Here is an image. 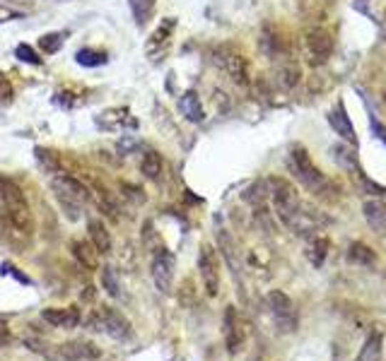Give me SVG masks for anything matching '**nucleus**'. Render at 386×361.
I'll return each instance as SVG.
<instances>
[{
	"label": "nucleus",
	"instance_id": "obj_1",
	"mask_svg": "<svg viewBox=\"0 0 386 361\" xmlns=\"http://www.w3.org/2000/svg\"><path fill=\"white\" fill-rule=\"evenodd\" d=\"M268 193H270V200H273L278 217H280V221L285 226H290V229L297 231V234H307V231L314 229L312 217L305 212L300 195H297V191L290 186L288 181L270 179L268 181Z\"/></svg>",
	"mask_w": 386,
	"mask_h": 361
},
{
	"label": "nucleus",
	"instance_id": "obj_2",
	"mask_svg": "<svg viewBox=\"0 0 386 361\" xmlns=\"http://www.w3.org/2000/svg\"><path fill=\"white\" fill-rule=\"evenodd\" d=\"M0 221L20 231L31 229V212L27 198L20 191V186L8 179H0Z\"/></svg>",
	"mask_w": 386,
	"mask_h": 361
},
{
	"label": "nucleus",
	"instance_id": "obj_3",
	"mask_svg": "<svg viewBox=\"0 0 386 361\" xmlns=\"http://www.w3.org/2000/svg\"><path fill=\"white\" fill-rule=\"evenodd\" d=\"M49 179H51V188H54L56 198H59V202L63 205V210H66L68 217L75 221L80 217L82 205L90 202L92 193L87 191V186H82L78 179L63 174V171H56V174H51Z\"/></svg>",
	"mask_w": 386,
	"mask_h": 361
},
{
	"label": "nucleus",
	"instance_id": "obj_4",
	"mask_svg": "<svg viewBox=\"0 0 386 361\" xmlns=\"http://www.w3.org/2000/svg\"><path fill=\"white\" fill-rule=\"evenodd\" d=\"M288 164H290V169H293V174L300 179L302 186L309 188L312 193L321 195L328 188V181L324 179V174L314 167V162L309 159V155L302 147H293Z\"/></svg>",
	"mask_w": 386,
	"mask_h": 361
},
{
	"label": "nucleus",
	"instance_id": "obj_5",
	"mask_svg": "<svg viewBox=\"0 0 386 361\" xmlns=\"http://www.w3.org/2000/svg\"><path fill=\"white\" fill-rule=\"evenodd\" d=\"M90 325H94L97 330L106 333L111 340H118V342L131 338V323L126 320L116 308H99L90 318Z\"/></svg>",
	"mask_w": 386,
	"mask_h": 361
},
{
	"label": "nucleus",
	"instance_id": "obj_6",
	"mask_svg": "<svg viewBox=\"0 0 386 361\" xmlns=\"http://www.w3.org/2000/svg\"><path fill=\"white\" fill-rule=\"evenodd\" d=\"M265 303H268V311L278 323V328L285 333H293L297 328V311H295V303L290 301V296L283 294V291H270V294L265 296Z\"/></svg>",
	"mask_w": 386,
	"mask_h": 361
},
{
	"label": "nucleus",
	"instance_id": "obj_7",
	"mask_svg": "<svg viewBox=\"0 0 386 361\" xmlns=\"http://www.w3.org/2000/svg\"><path fill=\"white\" fill-rule=\"evenodd\" d=\"M305 48H307V61L312 63V66H324V63L331 58V53H333V36H331V31H326V29H321V27L307 31Z\"/></svg>",
	"mask_w": 386,
	"mask_h": 361
},
{
	"label": "nucleus",
	"instance_id": "obj_8",
	"mask_svg": "<svg viewBox=\"0 0 386 361\" xmlns=\"http://www.w3.org/2000/svg\"><path fill=\"white\" fill-rule=\"evenodd\" d=\"M153 282L160 291H169L174 282V270H176V258L174 253H169L167 248H157L153 251Z\"/></svg>",
	"mask_w": 386,
	"mask_h": 361
},
{
	"label": "nucleus",
	"instance_id": "obj_9",
	"mask_svg": "<svg viewBox=\"0 0 386 361\" xmlns=\"http://www.w3.org/2000/svg\"><path fill=\"white\" fill-rule=\"evenodd\" d=\"M198 270H200V280H203V287L208 291V296H218L220 291V265H218V256H215L213 246L203 244L200 246V256H198Z\"/></svg>",
	"mask_w": 386,
	"mask_h": 361
},
{
	"label": "nucleus",
	"instance_id": "obj_10",
	"mask_svg": "<svg viewBox=\"0 0 386 361\" xmlns=\"http://www.w3.org/2000/svg\"><path fill=\"white\" fill-rule=\"evenodd\" d=\"M174 27H176V22L172 20V17H169V20H162L160 27H157L153 34H150L148 46H145V53H148L153 61H157L164 53V51L169 48V41H172V34H174Z\"/></svg>",
	"mask_w": 386,
	"mask_h": 361
},
{
	"label": "nucleus",
	"instance_id": "obj_11",
	"mask_svg": "<svg viewBox=\"0 0 386 361\" xmlns=\"http://www.w3.org/2000/svg\"><path fill=\"white\" fill-rule=\"evenodd\" d=\"M41 318L51 328H61V330H71V328L80 325V308L68 306V308H44Z\"/></svg>",
	"mask_w": 386,
	"mask_h": 361
},
{
	"label": "nucleus",
	"instance_id": "obj_12",
	"mask_svg": "<svg viewBox=\"0 0 386 361\" xmlns=\"http://www.w3.org/2000/svg\"><path fill=\"white\" fill-rule=\"evenodd\" d=\"M218 66L230 75L232 82L237 85H246V63L239 53H232V51H220L218 53Z\"/></svg>",
	"mask_w": 386,
	"mask_h": 361
},
{
	"label": "nucleus",
	"instance_id": "obj_13",
	"mask_svg": "<svg viewBox=\"0 0 386 361\" xmlns=\"http://www.w3.org/2000/svg\"><path fill=\"white\" fill-rule=\"evenodd\" d=\"M225 342L230 354H237L244 345V330L242 323H239V315L234 311V306H230L225 311Z\"/></svg>",
	"mask_w": 386,
	"mask_h": 361
},
{
	"label": "nucleus",
	"instance_id": "obj_14",
	"mask_svg": "<svg viewBox=\"0 0 386 361\" xmlns=\"http://www.w3.org/2000/svg\"><path fill=\"white\" fill-rule=\"evenodd\" d=\"M99 357H102V352L94 345H90V342H68V345H61V361H90Z\"/></svg>",
	"mask_w": 386,
	"mask_h": 361
},
{
	"label": "nucleus",
	"instance_id": "obj_15",
	"mask_svg": "<svg viewBox=\"0 0 386 361\" xmlns=\"http://www.w3.org/2000/svg\"><path fill=\"white\" fill-rule=\"evenodd\" d=\"M87 231H90V244L94 246V251H97L99 256L111 253V234L104 226V221L90 219V221H87Z\"/></svg>",
	"mask_w": 386,
	"mask_h": 361
},
{
	"label": "nucleus",
	"instance_id": "obj_16",
	"mask_svg": "<svg viewBox=\"0 0 386 361\" xmlns=\"http://www.w3.org/2000/svg\"><path fill=\"white\" fill-rule=\"evenodd\" d=\"M71 253L73 258L78 261L85 270H97V256L99 253L94 251V246L90 244V241H73L71 244Z\"/></svg>",
	"mask_w": 386,
	"mask_h": 361
},
{
	"label": "nucleus",
	"instance_id": "obj_17",
	"mask_svg": "<svg viewBox=\"0 0 386 361\" xmlns=\"http://www.w3.org/2000/svg\"><path fill=\"white\" fill-rule=\"evenodd\" d=\"M179 109H181L183 116L191 120V123H200V120L205 118L203 106H200V99H198V94H195V92L183 94L181 101H179Z\"/></svg>",
	"mask_w": 386,
	"mask_h": 361
},
{
	"label": "nucleus",
	"instance_id": "obj_18",
	"mask_svg": "<svg viewBox=\"0 0 386 361\" xmlns=\"http://www.w3.org/2000/svg\"><path fill=\"white\" fill-rule=\"evenodd\" d=\"M382 350H384V338L382 333H372L370 338L365 340L362 350L355 357V361H379L382 359Z\"/></svg>",
	"mask_w": 386,
	"mask_h": 361
},
{
	"label": "nucleus",
	"instance_id": "obj_19",
	"mask_svg": "<svg viewBox=\"0 0 386 361\" xmlns=\"http://www.w3.org/2000/svg\"><path fill=\"white\" fill-rule=\"evenodd\" d=\"M365 219L372 224V229L386 236V205L384 202H365Z\"/></svg>",
	"mask_w": 386,
	"mask_h": 361
},
{
	"label": "nucleus",
	"instance_id": "obj_20",
	"mask_svg": "<svg viewBox=\"0 0 386 361\" xmlns=\"http://www.w3.org/2000/svg\"><path fill=\"white\" fill-rule=\"evenodd\" d=\"M141 171H143V176L148 181L160 179V174H162V155H160V152H155V150L145 152L143 162H141Z\"/></svg>",
	"mask_w": 386,
	"mask_h": 361
},
{
	"label": "nucleus",
	"instance_id": "obj_21",
	"mask_svg": "<svg viewBox=\"0 0 386 361\" xmlns=\"http://www.w3.org/2000/svg\"><path fill=\"white\" fill-rule=\"evenodd\" d=\"M328 123H331L333 128L338 130L343 137H347L350 142H355V130H352V125H350V120H347V116H343V106H340V104H338V109L328 113Z\"/></svg>",
	"mask_w": 386,
	"mask_h": 361
},
{
	"label": "nucleus",
	"instance_id": "obj_22",
	"mask_svg": "<svg viewBox=\"0 0 386 361\" xmlns=\"http://www.w3.org/2000/svg\"><path fill=\"white\" fill-rule=\"evenodd\" d=\"M75 61L85 68H99V66H106L109 63V56L104 51H94V48H82L75 53Z\"/></svg>",
	"mask_w": 386,
	"mask_h": 361
},
{
	"label": "nucleus",
	"instance_id": "obj_23",
	"mask_svg": "<svg viewBox=\"0 0 386 361\" xmlns=\"http://www.w3.org/2000/svg\"><path fill=\"white\" fill-rule=\"evenodd\" d=\"M128 8L133 12V17H136V22L145 27L155 12V0H128Z\"/></svg>",
	"mask_w": 386,
	"mask_h": 361
},
{
	"label": "nucleus",
	"instance_id": "obj_24",
	"mask_svg": "<svg viewBox=\"0 0 386 361\" xmlns=\"http://www.w3.org/2000/svg\"><path fill=\"white\" fill-rule=\"evenodd\" d=\"M102 284L106 289V294L109 296H121V282H118V272L111 268V265H106V268H102Z\"/></svg>",
	"mask_w": 386,
	"mask_h": 361
},
{
	"label": "nucleus",
	"instance_id": "obj_25",
	"mask_svg": "<svg viewBox=\"0 0 386 361\" xmlns=\"http://www.w3.org/2000/svg\"><path fill=\"white\" fill-rule=\"evenodd\" d=\"M63 31H51V34H44L39 39V48L44 51V53H59L61 46H63Z\"/></svg>",
	"mask_w": 386,
	"mask_h": 361
},
{
	"label": "nucleus",
	"instance_id": "obj_26",
	"mask_svg": "<svg viewBox=\"0 0 386 361\" xmlns=\"http://www.w3.org/2000/svg\"><path fill=\"white\" fill-rule=\"evenodd\" d=\"M15 56H17V58H20L22 63H29V66H41L39 53H36V51L31 48L29 43H20V46L15 48Z\"/></svg>",
	"mask_w": 386,
	"mask_h": 361
},
{
	"label": "nucleus",
	"instance_id": "obj_27",
	"mask_svg": "<svg viewBox=\"0 0 386 361\" xmlns=\"http://www.w3.org/2000/svg\"><path fill=\"white\" fill-rule=\"evenodd\" d=\"M12 97V87L5 78H0V99H10Z\"/></svg>",
	"mask_w": 386,
	"mask_h": 361
},
{
	"label": "nucleus",
	"instance_id": "obj_28",
	"mask_svg": "<svg viewBox=\"0 0 386 361\" xmlns=\"http://www.w3.org/2000/svg\"><path fill=\"white\" fill-rule=\"evenodd\" d=\"M10 333H8V328H5V323H0V350H3V347H8L10 345Z\"/></svg>",
	"mask_w": 386,
	"mask_h": 361
},
{
	"label": "nucleus",
	"instance_id": "obj_29",
	"mask_svg": "<svg viewBox=\"0 0 386 361\" xmlns=\"http://www.w3.org/2000/svg\"><path fill=\"white\" fill-rule=\"evenodd\" d=\"M0 323H5V315H0Z\"/></svg>",
	"mask_w": 386,
	"mask_h": 361
},
{
	"label": "nucleus",
	"instance_id": "obj_30",
	"mask_svg": "<svg viewBox=\"0 0 386 361\" xmlns=\"http://www.w3.org/2000/svg\"><path fill=\"white\" fill-rule=\"evenodd\" d=\"M384 101H386V94H384Z\"/></svg>",
	"mask_w": 386,
	"mask_h": 361
}]
</instances>
